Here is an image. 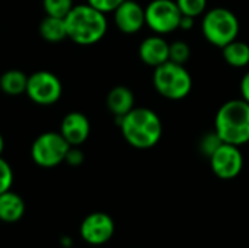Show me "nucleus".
Segmentation results:
<instances>
[{
    "mask_svg": "<svg viewBox=\"0 0 249 248\" xmlns=\"http://www.w3.org/2000/svg\"><path fill=\"white\" fill-rule=\"evenodd\" d=\"M194 20H196L194 18L182 15L181 22H179V29H182V31H190V29H193V28H194Z\"/></svg>",
    "mask_w": 249,
    "mask_h": 248,
    "instance_id": "obj_27",
    "label": "nucleus"
},
{
    "mask_svg": "<svg viewBox=\"0 0 249 248\" xmlns=\"http://www.w3.org/2000/svg\"><path fill=\"white\" fill-rule=\"evenodd\" d=\"M181 13L191 18L203 16L207 10V0H175Z\"/></svg>",
    "mask_w": 249,
    "mask_h": 248,
    "instance_id": "obj_20",
    "label": "nucleus"
},
{
    "mask_svg": "<svg viewBox=\"0 0 249 248\" xmlns=\"http://www.w3.org/2000/svg\"><path fill=\"white\" fill-rule=\"evenodd\" d=\"M70 145L57 132L39 134L31 146V158L41 168H54L64 162Z\"/></svg>",
    "mask_w": 249,
    "mask_h": 248,
    "instance_id": "obj_6",
    "label": "nucleus"
},
{
    "mask_svg": "<svg viewBox=\"0 0 249 248\" xmlns=\"http://www.w3.org/2000/svg\"><path fill=\"white\" fill-rule=\"evenodd\" d=\"M134 104L136 98L133 91L123 85L114 86L107 95V107L115 118H121L127 113H130L136 107Z\"/></svg>",
    "mask_w": 249,
    "mask_h": 248,
    "instance_id": "obj_14",
    "label": "nucleus"
},
{
    "mask_svg": "<svg viewBox=\"0 0 249 248\" xmlns=\"http://www.w3.org/2000/svg\"><path fill=\"white\" fill-rule=\"evenodd\" d=\"M60 133L70 146H80L90 134L89 118L79 111H71L64 115L60 126Z\"/></svg>",
    "mask_w": 249,
    "mask_h": 248,
    "instance_id": "obj_12",
    "label": "nucleus"
},
{
    "mask_svg": "<svg viewBox=\"0 0 249 248\" xmlns=\"http://www.w3.org/2000/svg\"><path fill=\"white\" fill-rule=\"evenodd\" d=\"M182 13L175 0H150L144 7L146 26L158 34L168 35L179 29Z\"/></svg>",
    "mask_w": 249,
    "mask_h": 248,
    "instance_id": "obj_7",
    "label": "nucleus"
},
{
    "mask_svg": "<svg viewBox=\"0 0 249 248\" xmlns=\"http://www.w3.org/2000/svg\"><path fill=\"white\" fill-rule=\"evenodd\" d=\"M79 234L80 238L92 247L105 246L115 234V222L105 212H92L80 222Z\"/></svg>",
    "mask_w": 249,
    "mask_h": 248,
    "instance_id": "obj_9",
    "label": "nucleus"
},
{
    "mask_svg": "<svg viewBox=\"0 0 249 248\" xmlns=\"http://www.w3.org/2000/svg\"><path fill=\"white\" fill-rule=\"evenodd\" d=\"M13 180H15V175H13V170L10 164L0 156V194H3L7 190H12Z\"/></svg>",
    "mask_w": 249,
    "mask_h": 248,
    "instance_id": "obj_23",
    "label": "nucleus"
},
{
    "mask_svg": "<svg viewBox=\"0 0 249 248\" xmlns=\"http://www.w3.org/2000/svg\"><path fill=\"white\" fill-rule=\"evenodd\" d=\"M83 161H85V155L79 149V146H70L64 162L70 167H80L83 164Z\"/></svg>",
    "mask_w": 249,
    "mask_h": 248,
    "instance_id": "obj_25",
    "label": "nucleus"
},
{
    "mask_svg": "<svg viewBox=\"0 0 249 248\" xmlns=\"http://www.w3.org/2000/svg\"><path fill=\"white\" fill-rule=\"evenodd\" d=\"M213 174L225 181L236 178L244 170V155L239 146L222 143L209 158Z\"/></svg>",
    "mask_w": 249,
    "mask_h": 248,
    "instance_id": "obj_10",
    "label": "nucleus"
},
{
    "mask_svg": "<svg viewBox=\"0 0 249 248\" xmlns=\"http://www.w3.org/2000/svg\"><path fill=\"white\" fill-rule=\"evenodd\" d=\"M42 6H44L45 15L66 18L74 4H73V0H42Z\"/></svg>",
    "mask_w": 249,
    "mask_h": 248,
    "instance_id": "obj_19",
    "label": "nucleus"
},
{
    "mask_svg": "<svg viewBox=\"0 0 249 248\" xmlns=\"http://www.w3.org/2000/svg\"><path fill=\"white\" fill-rule=\"evenodd\" d=\"M61 244H63L64 247H67V246L71 247L73 243H71V238H70V237H63V238H61Z\"/></svg>",
    "mask_w": 249,
    "mask_h": 248,
    "instance_id": "obj_28",
    "label": "nucleus"
},
{
    "mask_svg": "<svg viewBox=\"0 0 249 248\" xmlns=\"http://www.w3.org/2000/svg\"><path fill=\"white\" fill-rule=\"evenodd\" d=\"M28 98L38 105H53L63 94L61 80L48 70H39L28 76L26 92Z\"/></svg>",
    "mask_w": 249,
    "mask_h": 248,
    "instance_id": "obj_8",
    "label": "nucleus"
},
{
    "mask_svg": "<svg viewBox=\"0 0 249 248\" xmlns=\"http://www.w3.org/2000/svg\"><path fill=\"white\" fill-rule=\"evenodd\" d=\"M239 91H241V98L245 99L249 104V70L242 76V79H241Z\"/></svg>",
    "mask_w": 249,
    "mask_h": 248,
    "instance_id": "obj_26",
    "label": "nucleus"
},
{
    "mask_svg": "<svg viewBox=\"0 0 249 248\" xmlns=\"http://www.w3.org/2000/svg\"><path fill=\"white\" fill-rule=\"evenodd\" d=\"M222 56L231 67L244 69L249 66V44L236 38L222 48Z\"/></svg>",
    "mask_w": 249,
    "mask_h": 248,
    "instance_id": "obj_16",
    "label": "nucleus"
},
{
    "mask_svg": "<svg viewBox=\"0 0 249 248\" xmlns=\"http://www.w3.org/2000/svg\"><path fill=\"white\" fill-rule=\"evenodd\" d=\"M39 35L48 42H60L67 38V28L64 18L45 16L39 23Z\"/></svg>",
    "mask_w": 249,
    "mask_h": 248,
    "instance_id": "obj_17",
    "label": "nucleus"
},
{
    "mask_svg": "<svg viewBox=\"0 0 249 248\" xmlns=\"http://www.w3.org/2000/svg\"><path fill=\"white\" fill-rule=\"evenodd\" d=\"M90 6L101 10L102 13H112L124 0H86Z\"/></svg>",
    "mask_w": 249,
    "mask_h": 248,
    "instance_id": "obj_24",
    "label": "nucleus"
},
{
    "mask_svg": "<svg viewBox=\"0 0 249 248\" xmlns=\"http://www.w3.org/2000/svg\"><path fill=\"white\" fill-rule=\"evenodd\" d=\"M28 76L16 69L7 70L0 76V89L10 96H18L26 92Z\"/></svg>",
    "mask_w": 249,
    "mask_h": 248,
    "instance_id": "obj_18",
    "label": "nucleus"
},
{
    "mask_svg": "<svg viewBox=\"0 0 249 248\" xmlns=\"http://www.w3.org/2000/svg\"><path fill=\"white\" fill-rule=\"evenodd\" d=\"M26 210L25 200L20 194L7 190L0 194V221L4 224H16L19 222Z\"/></svg>",
    "mask_w": 249,
    "mask_h": 248,
    "instance_id": "obj_15",
    "label": "nucleus"
},
{
    "mask_svg": "<svg viewBox=\"0 0 249 248\" xmlns=\"http://www.w3.org/2000/svg\"><path fill=\"white\" fill-rule=\"evenodd\" d=\"M214 132L223 143L244 146L249 143V104L242 98L223 102L214 115Z\"/></svg>",
    "mask_w": 249,
    "mask_h": 248,
    "instance_id": "obj_3",
    "label": "nucleus"
},
{
    "mask_svg": "<svg viewBox=\"0 0 249 248\" xmlns=\"http://www.w3.org/2000/svg\"><path fill=\"white\" fill-rule=\"evenodd\" d=\"M139 57L149 67H158L169 60V42L163 35H150L139 45Z\"/></svg>",
    "mask_w": 249,
    "mask_h": 248,
    "instance_id": "obj_13",
    "label": "nucleus"
},
{
    "mask_svg": "<svg viewBox=\"0 0 249 248\" xmlns=\"http://www.w3.org/2000/svg\"><path fill=\"white\" fill-rule=\"evenodd\" d=\"M112 13L114 23L123 34H137L146 25L144 7L136 0H124Z\"/></svg>",
    "mask_w": 249,
    "mask_h": 248,
    "instance_id": "obj_11",
    "label": "nucleus"
},
{
    "mask_svg": "<svg viewBox=\"0 0 249 248\" xmlns=\"http://www.w3.org/2000/svg\"><path fill=\"white\" fill-rule=\"evenodd\" d=\"M3 149H4V140H3V136L0 134V156L3 153Z\"/></svg>",
    "mask_w": 249,
    "mask_h": 248,
    "instance_id": "obj_29",
    "label": "nucleus"
},
{
    "mask_svg": "<svg viewBox=\"0 0 249 248\" xmlns=\"http://www.w3.org/2000/svg\"><path fill=\"white\" fill-rule=\"evenodd\" d=\"M152 82L156 92L169 101H181L193 91V76L185 64L171 60L155 67Z\"/></svg>",
    "mask_w": 249,
    "mask_h": 248,
    "instance_id": "obj_4",
    "label": "nucleus"
},
{
    "mask_svg": "<svg viewBox=\"0 0 249 248\" xmlns=\"http://www.w3.org/2000/svg\"><path fill=\"white\" fill-rule=\"evenodd\" d=\"M124 140L134 149L155 148L163 134V124L156 111L147 107H134L121 118H115Z\"/></svg>",
    "mask_w": 249,
    "mask_h": 248,
    "instance_id": "obj_1",
    "label": "nucleus"
},
{
    "mask_svg": "<svg viewBox=\"0 0 249 248\" xmlns=\"http://www.w3.org/2000/svg\"><path fill=\"white\" fill-rule=\"evenodd\" d=\"M201 32L207 42L222 50L239 37L241 22L231 9L213 7L203 15Z\"/></svg>",
    "mask_w": 249,
    "mask_h": 248,
    "instance_id": "obj_5",
    "label": "nucleus"
},
{
    "mask_svg": "<svg viewBox=\"0 0 249 248\" xmlns=\"http://www.w3.org/2000/svg\"><path fill=\"white\" fill-rule=\"evenodd\" d=\"M222 143H223V142L220 140V137L217 136V133L213 130V132H210V133H207V134H204V136L201 137L198 148H200V152H201L203 155H206L207 158H210V156L214 153V151H216Z\"/></svg>",
    "mask_w": 249,
    "mask_h": 248,
    "instance_id": "obj_22",
    "label": "nucleus"
},
{
    "mask_svg": "<svg viewBox=\"0 0 249 248\" xmlns=\"http://www.w3.org/2000/svg\"><path fill=\"white\" fill-rule=\"evenodd\" d=\"M191 57V47L181 39H177L174 42H169V60L185 64Z\"/></svg>",
    "mask_w": 249,
    "mask_h": 248,
    "instance_id": "obj_21",
    "label": "nucleus"
},
{
    "mask_svg": "<svg viewBox=\"0 0 249 248\" xmlns=\"http://www.w3.org/2000/svg\"><path fill=\"white\" fill-rule=\"evenodd\" d=\"M64 20L67 38L79 45H93L99 42L108 31L107 15L89 3L73 6Z\"/></svg>",
    "mask_w": 249,
    "mask_h": 248,
    "instance_id": "obj_2",
    "label": "nucleus"
}]
</instances>
